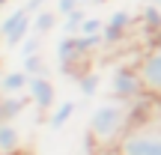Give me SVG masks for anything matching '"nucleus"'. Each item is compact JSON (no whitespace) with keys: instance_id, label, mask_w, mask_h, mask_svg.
<instances>
[{"instance_id":"nucleus-1","label":"nucleus","mask_w":161,"mask_h":155,"mask_svg":"<svg viewBox=\"0 0 161 155\" xmlns=\"http://www.w3.org/2000/svg\"><path fill=\"white\" fill-rule=\"evenodd\" d=\"M146 96L131 104V125L116 140V155H161V119H152Z\"/></svg>"},{"instance_id":"nucleus-2","label":"nucleus","mask_w":161,"mask_h":155,"mask_svg":"<svg viewBox=\"0 0 161 155\" xmlns=\"http://www.w3.org/2000/svg\"><path fill=\"white\" fill-rule=\"evenodd\" d=\"M128 125H131V104H125V102L98 104L90 113V122H86L90 137L98 140V143H114V140H119Z\"/></svg>"},{"instance_id":"nucleus-3","label":"nucleus","mask_w":161,"mask_h":155,"mask_svg":"<svg viewBox=\"0 0 161 155\" xmlns=\"http://www.w3.org/2000/svg\"><path fill=\"white\" fill-rule=\"evenodd\" d=\"M110 96H114L116 102H125V104H134L137 98H143L146 86H143L140 72L131 69V66H119V69L110 75Z\"/></svg>"},{"instance_id":"nucleus-4","label":"nucleus","mask_w":161,"mask_h":155,"mask_svg":"<svg viewBox=\"0 0 161 155\" xmlns=\"http://www.w3.org/2000/svg\"><path fill=\"white\" fill-rule=\"evenodd\" d=\"M30 27H33V12H30L27 6L9 12V15L0 21V39H3V45L6 48H18L30 36Z\"/></svg>"},{"instance_id":"nucleus-5","label":"nucleus","mask_w":161,"mask_h":155,"mask_svg":"<svg viewBox=\"0 0 161 155\" xmlns=\"http://www.w3.org/2000/svg\"><path fill=\"white\" fill-rule=\"evenodd\" d=\"M137 72H140V78H143L146 92H149V96H158V98H161V45L149 48V51L140 57Z\"/></svg>"},{"instance_id":"nucleus-6","label":"nucleus","mask_w":161,"mask_h":155,"mask_svg":"<svg viewBox=\"0 0 161 155\" xmlns=\"http://www.w3.org/2000/svg\"><path fill=\"white\" fill-rule=\"evenodd\" d=\"M27 96H30V102H33L39 110H54V98H57V90H54V84H51L45 75H30Z\"/></svg>"},{"instance_id":"nucleus-7","label":"nucleus","mask_w":161,"mask_h":155,"mask_svg":"<svg viewBox=\"0 0 161 155\" xmlns=\"http://www.w3.org/2000/svg\"><path fill=\"white\" fill-rule=\"evenodd\" d=\"M131 24H134V15H131V12H125V9H116L114 15H110L108 21H104V30H102V36H104V45H116V42H122Z\"/></svg>"},{"instance_id":"nucleus-8","label":"nucleus","mask_w":161,"mask_h":155,"mask_svg":"<svg viewBox=\"0 0 161 155\" xmlns=\"http://www.w3.org/2000/svg\"><path fill=\"white\" fill-rule=\"evenodd\" d=\"M27 84H30V75L24 69L6 72V75L0 78V92H3V96H21V92L27 90Z\"/></svg>"},{"instance_id":"nucleus-9","label":"nucleus","mask_w":161,"mask_h":155,"mask_svg":"<svg viewBox=\"0 0 161 155\" xmlns=\"http://www.w3.org/2000/svg\"><path fill=\"white\" fill-rule=\"evenodd\" d=\"M78 104L75 102H60L57 108L51 110V116H48V125H51V131H60V128H66V122L75 116Z\"/></svg>"},{"instance_id":"nucleus-10","label":"nucleus","mask_w":161,"mask_h":155,"mask_svg":"<svg viewBox=\"0 0 161 155\" xmlns=\"http://www.w3.org/2000/svg\"><path fill=\"white\" fill-rule=\"evenodd\" d=\"M57 15H60L57 9H39V12L33 15V33L48 36L54 27H57Z\"/></svg>"},{"instance_id":"nucleus-11","label":"nucleus","mask_w":161,"mask_h":155,"mask_svg":"<svg viewBox=\"0 0 161 155\" xmlns=\"http://www.w3.org/2000/svg\"><path fill=\"white\" fill-rule=\"evenodd\" d=\"M21 146V134L12 122H0V152H18Z\"/></svg>"},{"instance_id":"nucleus-12","label":"nucleus","mask_w":161,"mask_h":155,"mask_svg":"<svg viewBox=\"0 0 161 155\" xmlns=\"http://www.w3.org/2000/svg\"><path fill=\"white\" fill-rule=\"evenodd\" d=\"M24 104L27 102H24L21 96H3L0 98V122H12L24 110Z\"/></svg>"},{"instance_id":"nucleus-13","label":"nucleus","mask_w":161,"mask_h":155,"mask_svg":"<svg viewBox=\"0 0 161 155\" xmlns=\"http://www.w3.org/2000/svg\"><path fill=\"white\" fill-rule=\"evenodd\" d=\"M140 24L146 27V33H161V6L146 3L140 9Z\"/></svg>"},{"instance_id":"nucleus-14","label":"nucleus","mask_w":161,"mask_h":155,"mask_svg":"<svg viewBox=\"0 0 161 155\" xmlns=\"http://www.w3.org/2000/svg\"><path fill=\"white\" fill-rule=\"evenodd\" d=\"M98 86H102V78L96 75V72H80L78 75V90L84 98H92L98 92Z\"/></svg>"},{"instance_id":"nucleus-15","label":"nucleus","mask_w":161,"mask_h":155,"mask_svg":"<svg viewBox=\"0 0 161 155\" xmlns=\"http://www.w3.org/2000/svg\"><path fill=\"white\" fill-rule=\"evenodd\" d=\"M84 21H86V12H84V6H80V9H75V12H69V15H63V33H69V36L80 33Z\"/></svg>"},{"instance_id":"nucleus-16","label":"nucleus","mask_w":161,"mask_h":155,"mask_svg":"<svg viewBox=\"0 0 161 155\" xmlns=\"http://www.w3.org/2000/svg\"><path fill=\"white\" fill-rule=\"evenodd\" d=\"M21 69L27 72V75H48V66L45 60H42V54H30V57H21Z\"/></svg>"},{"instance_id":"nucleus-17","label":"nucleus","mask_w":161,"mask_h":155,"mask_svg":"<svg viewBox=\"0 0 161 155\" xmlns=\"http://www.w3.org/2000/svg\"><path fill=\"white\" fill-rule=\"evenodd\" d=\"M39 48H42V36L33 33V36H27V39L18 45V51H21V57H30V54H39Z\"/></svg>"},{"instance_id":"nucleus-18","label":"nucleus","mask_w":161,"mask_h":155,"mask_svg":"<svg viewBox=\"0 0 161 155\" xmlns=\"http://www.w3.org/2000/svg\"><path fill=\"white\" fill-rule=\"evenodd\" d=\"M102 30H104V21H102V18H90V15H86V21H84V27H80V33L92 36V33H102Z\"/></svg>"},{"instance_id":"nucleus-19","label":"nucleus","mask_w":161,"mask_h":155,"mask_svg":"<svg viewBox=\"0 0 161 155\" xmlns=\"http://www.w3.org/2000/svg\"><path fill=\"white\" fill-rule=\"evenodd\" d=\"M54 9H57L60 15H69V12L80 9V0H57V6H54Z\"/></svg>"},{"instance_id":"nucleus-20","label":"nucleus","mask_w":161,"mask_h":155,"mask_svg":"<svg viewBox=\"0 0 161 155\" xmlns=\"http://www.w3.org/2000/svg\"><path fill=\"white\" fill-rule=\"evenodd\" d=\"M24 6H27V9H30V12H33V15H36V12H39L42 6H45V0H27V3H24Z\"/></svg>"},{"instance_id":"nucleus-21","label":"nucleus","mask_w":161,"mask_h":155,"mask_svg":"<svg viewBox=\"0 0 161 155\" xmlns=\"http://www.w3.org/2000/svg\"><path fill=\"white\" fill-rule=\"evenodd\" d=\"M86 3H98V0H80V6H86Z\"/></svg>"},{"instance_id":"nucleus-22","label":"nucleus","mask_w":161,"mask_h":155,"mask_svg":"<svg viewBox=\"0 0 161 155\" xmlns=\"http://www.w3.org/2000/svg\"><path fill=\"white\" fill-rule=\"evenodd\" d=\"M146 3H155V6H161V0H146Z\"/></svg>"},{"instance_id":"nucleus-23","label":"nucleus","mask_w":161,"mask_h":155,"mask_svg":"<svg viewBox=\"0 0 161 155\" xmlns=\"http://www.w3.org/2000/svg\"><path fill=\"white\" fill-rule=\"evenodd\" d=\"M3 3H6V0H0V6H3Z\"/></svg>"},{"instance_id":"nucleus-24","label":"nucleus","mask_w":161,"mask_h":155,"mask_svg":"<svg viewBox=\"0 0 161 155\" xmlns=\"http://www.w3.org/2000/svg\"><path fill=\"white\" fill-rule=\"evenodd\" d=\"M98 3H104V0H98Z\"/></svg>"}]
</instances>
